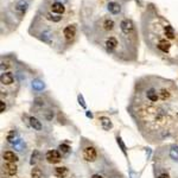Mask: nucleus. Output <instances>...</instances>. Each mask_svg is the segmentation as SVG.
I'll use <instances>...</instances> for the list:
<instances>
[{"label": "nucleus", "instance_id": "f257e3e1", "mask_svg": "<svg viewBox=\"0 0 178 178\" xmlns=\"http://www.w3.org/2000/svg\"><path fill=\"white\" fill-rule=\"evenodd\" d=\"M120 30L124 36L131 37V36H135V25L131 19L125 18L120 21Z\"/></svg>", "mask_w": 178, "mask_h": 178}, {"label": "nucleus", "instance_id": "f03ea898", "mask_svg": "<svg viewBox=\"0 0 178 178\" xmlns=\"http://www.w3.org/2000/svg\"><path fill=\"white\" fill-rule=\"evenodd\" d=\"M119 45V39L115 36H109L105 39L103 46H105L106 51L108 53H114V51L118 49Z\"/></svg>", "mask_w": 178, "mask_h": 178}, {"label": "nucleus", "instance_id": "7ed1b4c3", "mask_svg": "<svg viewBox=\"0 0 178 178\" xmlns=\"http://www.w3.org/2000/svg\"><path fill=\"white\" fill-rule=\"evenodd\" d=\"M116 26V23L112 19V18H109V17H103L102 19L100 20V29L102 30V31H105V32H111L114 30V27Z\"/></svg>", "mask_w": 178, "mask_h": 178}, {"label": "nucleus", "instance_id": "20e7f679", "mask_svg": "<svg viewBox=\"0 0 178 178\" xmlns=\"http://www.w3.org/2000/svg\"><path fill=\"white\" fill-rule=\"evenodd\" d=\"M30 5V0H18L14 5V12L18 14L19 17H21L25 13V11L27 10V7Z\"/></svg>", "mask_w": 178, "mask_h": 178}, {"label": "nucleus", "instance_id": "39448f33", "mask_svg": "<svg viewBox=\"0 0 178 178\" xmlns=\"http://www.w3.org/2000/svg\"><path fill=\"white\" fill-rule=\"evenodd\" d=\"M63 36L66 42H71L76 36V26L75 25H66L63 29Z\"/></svg>", "mask_w": 178, "mask_h": 178}, {"label": "nucleus", "instance_id": "423d86ee", "mask_svg": "<svg viewBox=\"0 0 178 178\" xmlns=\"http://www.w3.org/2000/svg\"><path fill=\"white\" fill-rule=\"evenodd\" d=\"M45 159L50 164H57L61 162V154L57 150H50V151L46 152Z\"/></svg>", "mask_w": 178, "mask_h": 178}, {"label": "nucleus", "instance_id": "0eeeda50", "mask_svg": "<svg viewBox=\"0 0 178 178\" xmlns=\"http://www.w3.org/2000/svg\"><path fill=\"white\" fill-rule=\"evenodd\" d=\"M98 157V153H96V150L95 147L93 146H87L83 150V158L86 159L87 162H94Z\"/></svg>", "mask_w": 178, "mask_h": 178}, {"label": "nucleus", "instance_id": "6e6552de", "mask_svg": "<svg viewBox=\"0 0 178 178\" xmlns=\"http://www.w3.org/2000/svg\"><path fill=\"white\" fill-rule=\"evenodd\" d=\"M146 98L147 100L150 101V102H153V103H156V102H158L159 100V93H158V89H156L154 87H151V88H148L147 90H146Z\"/></svg>", "mask_w": 178, "mask_h": 178}, {"label": "nucleus", "instance_id": "1a4fd4ad", "mask_svg": "<svg viewBox=\"0 0 178 178\" xmlns=\"http://www.w3.org/2000/svg\"><path fill=\"white\" fill-rule=\"evenodd\" d=\"M50 12H52L55 14H63L66 12V7H64V4L62 2H58V1H53L50 4Z\"/></svg>", "mask_w": 178, "mask_h": 178}, {"label": "nucleus", "instance_id": "9d476101", "mask_svg": "<svg viewBox=\"0 0 178 178\" xmlns=\"http://www.w3.org/2000/svg\"><path fill=\"white\" fill-rule=\"evenodd\" d=\"M2 170H4V172L6 173L7 176L12 177L18 172V166H17L16 163H6V164L2 165Z\"/></svg>", "mask_w": 178, "mask_h": 178}, {"label": "nucleus", "instance_id": "9b49d317", "mask_svg": "<svg viewBox=\"0 0 178 178\" xmlns=\"http://www.w3.org/2000/svg\"><path fill=\"white\" fill-rule=\"evenodd\" d=\"M14 82V77L11 73H4L1 74V83L4 86H10Z\"/></svg>", "mask_w": 178, "mask_h": 178}, {"label": "nucleus", "instance_id": "f8f14e48", "mask_svg": "<svg viewBox=\"0 0 178 178\" xmlns=\"http://www.w3.org/2000/svg\"><path fill=\"white\" fill-rule=\"evenodd\" d=\"M108 11H109V13L114 14V16H116L121 12V6L119 5L118 2H115V1H111L109 4H108Z\"/></svg>", "mask_w": 178, "mask_h": 178}, {"label": "nucleus", "instance_id": "ddd939ff", "mask_svg": "<svg viewBox=\"0 0 178 178\" xmlns=\"http://www.w3.org/2000/svg\"><path fill=\"white\" fill-rule=\"evenodd\" d=\"M2 158L5 159L7 163H16V162H18V156L12 151H6L2 154Z\"/></svg>", "mask_w": 178, "mask_h": 178}, {"label": "nucleus", "instance_id": "4468645a", "mask_svg": "<svg viewBox=\"0 0 178 178\" xmlns=\"http://www.w3.org/2000/svg\"><path fill=\"white\" fill-rule=\"evenodd\" d=\"M69 173V170L66 169V166H59L55 169V176L58 178H66Z\"/></svg>", "mask_w": 178, "mask_h": 178}, {"label": "nucleus", "instance_id": "2eb2a0df", "mask_svg": "<svg viewBox=\"0 0 178 178\" xmlns=\"http://www.w3.org/2000/svg\"><path fill=\"white\" fill-rule=\"evenodd\" d=\"M30 125H31V127H32L33 130H36V131H40V130L43 128L42 122H40L38 119L33 118V116L30 118Z\"/></svg>", "mask_w": 178, "mask_h": 178}, {"label": "nucleus", "instance_id": "dca6fc26", "mask_svg": "<svg viewBox=\"0 0 178 178\" xmlns=\"http://www.w3.org/2000/svg\"><path fill=\"white\" fill-rule=\"evenodd\" d=\"M100 121H101V125H102V128H103V130L108 131L109 128H112V121H111V119L102 116V118H100Z\"/></svg>", "mask_w": 178, "mask_h": 178}, {"label": "nucleus", "instance_id": "f3484780", "mask_svg": "<svg viewBox=\"0 0 178 178\" xmlns=\"http://www.w3.org/2000/svg\"><path fill=\"white\" fill-rule=\"evenodd\" d=\"M31 177L32 178H43V172L39 167H33L31 171Z\"/></svg>", "mask_w": 178, "mask_h": 178}, {"label": "nucleus", "instance_id": "a211bd4d", "mask_svg": "<svg viewBox=\"0 0 178 178\" xmlns=\"http://www.w3.org/2000/svg\"><path fill=\"white\" fill-rule=\"evenodd\" d=\"M32 88L34 90H43V88H44V83L39 81V80H34L32 82Z\"/></svg>", "mask_w": 178, "mask_h": 178}, {"label": "nucleus", "instance_id": "6ab92c4d", "mask_svg": "<svg viewBox=\"0 0 178 178\" xmlns=\"http://www.w3.org/2000/svg\"><path fill=\"white\" fill-rule=\"evenodd\" d=\"M170 158L173 160H178V146H172L170 150Z\"/></svg>", "mask_w": 178, "mask_h": 178}, {"label": "nucleus", "instance_id": "aec40b11", "mask_svg": "<svg viewBox=\"0 0 178 178\" xmlns=\"http://www.w3.org/2000/svg\"><path fill=\"white\" fill-rule=\"evenodd\" d=\"M39 159V152L38 151H34L31 156V165H34Z\"/></svg>", "mask_w": 178, "mask_h": 178}, {"label": "nucleus", "instance_id": "412c9836", "mask_svg": "<svg viewBox=\"0 0 178 178\" xmlns=\"http://www.w3.org/2000/svg\"><path fill=\"white\" fill-rule=\"evenodd\" d=\"M116 140H118V144H119V146L121 147V151L124 152L126 154V146H125V144L122 143V140H121V138H116Z\"/></svg>", "mask_w": 178, "mask_h": 178}, {"label": "nucleus", "instance_id": "4be33fe9", "mask_svg": "<svg viewBox=\"0 0 178 178\" xmlns=\"http://www.w3.org/2000/svg\"><path fill=\"white\" fill-rule=\"evenodd\" d=\"M58 150L61 152H63V153H66V152L70 150V147H69L68 145H64V144H63V145H59Z\"/></svg>", "mask_w": 178, "mask_h": 178}, {"label": "nucleus", "instance_id": "5701e85b", "mask_svg": "<svg viewBox=\"0 0 178 178\" xmlns=\"http://www.w3.org/2000/svg\"><path fill=\"white\" fill-rule=\"evenodd\" d=\"M5 109H6V103L1 100V102H0V112L1 113H4L5 112Z\"/></svg>", "mask_w": 178, "mask_h": 178}, {"label": "nucleus", "instance_id": "b1692460", "mask_svg": "<svg viewBox=\"0 0 178 178\" xmlns=\"http://www.w3.org/2000/svg\"><path fill=\"white\" fill-rule=\"evenodd\" d=\"M45 118L48 119V120H51V119L53 118V113L51 112V111H48L45 114Z\"/></svg>", "mask_w": 178, "mask_h": 178}, {"label": "nucleus", "instance_id": "393cba45", "mask_svg": "<svg viewBox=\"0 0 178 178\" xmlns=\"http://www.w3.org/2000/svg\"><path fill=\"white\" fill-rule=\"evenodd\" d=\"M34 102H36V105H37V106H43V105H44V101H43V99H40V98H37V99L34 100Z\"/></svg>", "mask_w": 178, "mask_h": 178}, {"label": "nucleus", "instance_id": "a878e982", "mask_svg": "<svg viewBox=\"0 0 178 178\" xmlns=\"http://www.w3.org/2000/svg\"><path fill=\"white\" fill-rule=\"evenodd\" d=\"M79 101H80V105L82 106L83 108H86V103H84V101H83V98H82L81 95H79Z\"/></svg>", "mask_w": 178, "mask_h": 178}, {"label": "nucleus", "instance_id": "bb28decb", "mask_svg": "<svg viewBox=\"0 0 178 178\" xmlns=\"http://www.w3.org/2000/svg\"><path fill=\"white\" fill-rule=\"evenodd\" d=\"M158 178H170V176H169L166 172H163V173H160V175H159Z\"/></svg>", "mask_w": 178, "mask_h": 178}, {"label": "nucleus", "instance_id": "cd10ccee", "mask_svg": "<svg viewBox=\"0 0 178 178\" xmlns=\"http://www.w3.org/2000/svg\"><path fill=\"white\" fill-rule=\"evenodd\" d=\"M92 178H103L101 175H93V177Z\"/></svg>", "mask_w": 178, "mask_h": 178}, {"label": "nucleus", "instance_id": "c85d7f7f", "mask_svg": "<svg viewBox=\"0 0 178 178\" xmlns=\"http://www.w3.org/2000/svg\"><path fill=\"white\" fill-rule=\"evenodd\" d=\"M55 1H58V2H62V4H66V2H68V0H55Z\"/></svg>", "mask_w": 178, "mask_h": 178}, {"label": "nucleus", "instance_id": "c756f323", "mask_svg": "<svg viewBox=\"0 0 178 178\" xmlns=\"http://www.w3.org/2000/svg\"><path fill=\"white\" fill-rule=\"evenodd\" d=\"M176 116H177V119H178V112H177V114H176Z\"/></svg>", "mask_w": 178, "mask_h": 178}]
</instances>
